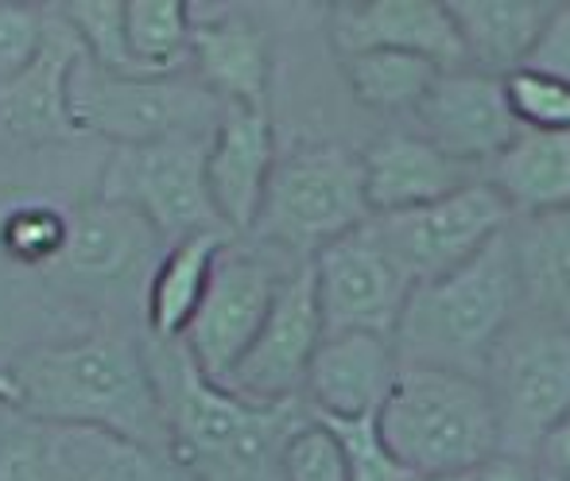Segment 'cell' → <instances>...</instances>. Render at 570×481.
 <instances>
[{"label": "cell", "instance_id": "6da1fadb", "mask_svg": "<svg viewBox=\"0 0 570 481\" xmlns=\"http://www.w3.org/2000/svg\"><path fill=\"white\" fill-rule=\"evenodd\" d=\"M167 420V459L190 481H284V451L311 420L303 400L256 404L210 381L183 342L144 338Z\"/></svg>", "mask_w": 570, "mask_h": 481}, {"label": "cell", "instance_id": "7a4b0ae2", "mask_svg": "<svg viewBox=\"0 0 570 481\" xmlns=\"http://www.w3.org/2000/svg\"><path fill=\"white\" fill-rule=\"evenodd\" d=\"M20 389L16 412L28 420L109 431L167 454V420L159 404L144 338L120 326H94L75 338L39 342L8 365Z\"/></svg>", "mask_w": 570, "mask_h": 481}, {"label": "cell", "instance_id": "3957f363", "mask_svg": "<svg viewBox=\"0 0 570 481\" xmlns=\"http://www.w3.org/2000/svg\"><path fill=\"white\" fill-rule=\"evenodd\" d=\"M524 311L509 229L470 264L435 284L412 287L396 334L400 365L451 369L481 376L497 342Z\"/></svg>", "mask_w": 570, "mask_h": 481}, {"label": "cell", "instance_id": "277c9868", "mask_svg": "<svg viewBox=\"0 0 570 481\" xmlns=\"http://www.w3.org/2000/svg\"><path fill=\"white\" fill-rule=\"evenodd\" d=\"M376 423L412 474H478L501 459V428L481 376L404 365Z\"/></svg>", "mask_w": 570, "mask_h": 481}, {"label": "cell", "instance_id": "5b68a950", "mask_svg": "<svg viewBox=\"0 0 570 481\" xmlns=\"http://www.w3.org/2000/svg\"><path fill=\"white\" fill-rule=\"evenodd\" d=\"M373 218L361 156L342 144H295L276 156L253 240L299 261H315L326 245Z\"/></svg>", "mask_w": 570, "mask_h": 481}, {"label": "cell", "instance_id": "8992f818", "mask_svg": "<svg viewBox=\"0 0 570 481\" xmlns=\"http://www.w3.org/2000/svg\"><path fill=\"white\" fill-rule=\"evenodd\" d=\"M481 381L501 428V454L535 462L543 439L570 415V323L520 311Z\"/></svg>", "mask_w": 570, "mask_h": 481}, {"label": "cell", "instance_id": "52a82bcc", "mask_svg": "<svg viewBox=\"0 0 570 481\" xmlns=\"http://www.w3.org/2000/svg\"><path fill=\"white\" fill-rule=\"evenodd\" d=\"M226 114L190 70L164 78H120L82 59L70 75V117L82 136H106L117 148L214 132Z\"/></svg>", "mask_w": 570, "mask_h": 481}, {"label": "cell", "instance_id": "ba28073f", "mask_svg": "<svg viewBox=\"0 0 570 481\" xmlns=\"http://www.w3.org/2000/svg\"><path fill=\"white\" fill-rule=\"evenodd\" d=\"M206 148L210 132L117 148L101 175V198L132 206L171 245L195 234H229L206 187Z\"/></svg>", "mask_w": 570, "mask_h": 481}, {"label": "cell", "instance_id": "9c48e42d", "mask_svg": "<svg viewBox=\"0 0 570 481\" xmlns=\"http://www.w3.org/2000/svg\"><path fill=\"white\" fill-rule=\"evenodd\" d=\"M295 261L299 256H287L253 237L229 240L222 248L210 292H206L198 318L183 338V350L210 381L226 384L237 361L248 354Z\"/></svg>", "mask_w": 570, "mask_h": 481}, {"label": "cell", "instance_id": "30bf717a", "mask_svg": "<svg viewBox=\"0 0 570 481\" xmlns=\"http://www.w3.org/2000/svg\"><path fill=\"white\" fill-rule=\"evenodd\" d=\"M384 253L400 264L415 287L435 284L470 264L481 248H489L512 226V210L481 175L478 183L435 198L428 206H412L400 214H373L368 218Z\"/></svg>", "mask_w": 570, "mask_h": 481}, {"label": "cell", "instance_id": "8fae6325", "mask_svg": "<svg viewBox=\"0 0 570 481\" xmlns=\"http://www.w3.org/2000/svg\"><path fill=\"white\" fill-rule=\"evenodd\" d=\"M0 481H175V462L109 431L0 420Z\"/></svg>", "mask_w": 570, "mask_h": 481}, {"label": "cell", "instance_id": "7c38bea8", "mask_svg": "<svg viewBox=\"0 0 570 481\" xmlns=\"http://www.w3.org/2000/svg\"><path fill=\"white\" fill-rule=\"evenodd\" d=\"M323 338L326 323L318 311L315 261H295V268L279 284L261 334L229 373L226 389L256 400V404L303 400V384H307L311 361H315Z\"/></svg>", "mask_w": 570, "mask_h": 481}, {"label": "cell", "instance_id": "4fadbf2b", "mask_svg": "<svg viewBox=\"0 0 570 481\" xmlns=\"http://www.w3.org/2000/svg\"><path fill=\"white\" fill-rule=\"evenodd\" d=\"M412 279L384 253L373 226H361L315 256V292L326 334H384L392 338L412 300Z\"/></svg>", "mask_w": 570, "mask_h": 481}, {"label": "cell", "instance_id": "5bb4252c", "mask_svg": "<svg viewBox=\"0 0 570 481\" xmlns=\"http://www.w3.org/2000/svg\"><path fill=\"white\" fill-rule=\"evenodd\" d=\"M70 218L67 248L51 272L59 284H70L82 295H120L132 284L148 287L159 264V237L144 214L117 198H86Z\"/></svg>", "mask_w": 570, "mask_h": 481}, {"label": "cell", "instance_id": "9a60e30c", "mask_svg": "<svg viewBox=\"0 0 570 481\" xmlns=\"http://www.w3.org/2000/svg\"><path fill=\"white\" fill-rule=\"evenodd\" d=\"M415 117H420V136H428L443 156L478 167L481 175L524 132L504 78L470 67L443 70Z\"/></svg>", "mask_w": 570, "mask_h": 481}, {"label": "cell", "instance_id": "2e32d148", "mask_svg": "<svg viewBox=\"0 0 570 481\" xmlns=\"http://www.w3.org/2000/svg\"><path fill=\"white\" fill-rule=\"evenodd\" d=\"M272 167H276V136L268 106H229L214 125L206 148V187L229 237L253 234Z\"/></svg>", "mask_w": 570, "mask_h": 481}, {"label": "cell", "instance_id": "e0dca14e", "mask_svg": "<svg viewBox=\"0 0 570 481\" xmlns=\"http://www.w3.org/2000/svg\"><path fill=\"white\" fill-rule=\"evenodd\" d=\"M331 39L338 55L407 51L435 67H465L454 16L439 0H345L331 8Z\"/></svg>", "mask_w": 570, "mask_h": 481}, {"label": "cell", "instance_id": "ac0fdd59", "mask_svg": "<svg viewBox=\"0 0 570 481\" xmlns=\"http://www.w3.org/2000/svg\"><path fill=\"white\" fill-rule=\"evenodd\" d=\"M86 59L75 28L55 12L51 36L39 59L16 78L0 82V140L4 144H51L78 140L70 117V75Z\"/></svg>", "mask_w": 570, "mask_h": 481}, {"label": "cell", "instance_id": "d6986e66", "mask_svg": "<svg viewBox=\"0 0 570 481\" xmlns=\"http://www.w3.org/2000/svg\"><path fill=\"white\" fill-rule=\"evenodd\" d=\"M396 342L384 334H326L311 361L303 404L318 420H361L376 415L400 376Z\"/></svg>", "mask_w": 570, "mask_h": 481}, {"label": "cell", "instance_id": "ffe728a7", "mask_svg": "<svg viewBox=\"0 0 570 481\" xmlns=\"http://www.w3.org/2000/svg\"><path fill=\"white\" fill-rule=\"evenodd\" d=\"M365 171V198L373 214H400L412 206H428L454 190L481 179L478 167H465L443 156L428 136L420 132H384L361 151Z\"/></svg>", "mask_w": 570, "mask_h": 481}, {"label": "cell", "instance_id": "44dd1931", "mask_svg": "<svg viewBox=\"0 0 570 481\" xmlns=\"http://www.w3.org/2000/svg\"><path fill=\"white\" fill-rule=\"evenodd\" d=\"M190 75L222 101V106H268L272 47L256 20L240 12H218L195 20L190 36Z\"/></svg>", "mask_w": 570, "mask_h": 481}, {"label": "cell", "instance_id": "7402d4cb", "mask_svg": "<svg viewBox=\"0 0 570 481\" xmlns=\"http://www.w3.org/2000/svg\"><path fill=\"white\" fill-rule=\"evenodd\" d=\"M559 0H446L465 67L509 78L532 62Z\"/></svg>", "mask_w": 570, "mask_h": 481}, {"label": "cell", "instance_id": "603a6c76", "mask_svg": "<svg viewBox=\"0 0 570 481\" xmlns=\"http://www.w3.org/2000/svg\"><path fill=\"white\" fill-rule=\"evenodd\" d=\"M485 183L504 198L512 218L570 210V132L524 128L485 167Z\"/></svg>", "mask_w": 570, "mask_h": 481}, {"label": "cell", "instance_id": "cb8c5ba5", "mask_svg": "<svg viewBox=\"0 0 570 481\" xmlns=\"http://www.w3.org/2000/svg\"><path fill=\"white\" fill-rule=\"evenodd\" d=\"M229 234H195L183 237L159 256L148 287H144V318H148V338L156 342H183L190 323L198 318L206 292H210L214 268H218L222 248Z\"/></svg>", "mask_w": 570, "mask_h": 481}, {"label": "cell", "instance_id": "d4e9b609", "mask_svg": "<svg viewBox=\"0 0 570 481\" xmlns=\"http://www.w3.org/2000/svg\"><path fill=\"white\" fill-rule=\"evenodd\" d=\"M509 240L524 311L570 323V210L512 218Z\"/></svg>", "mask_w": 570, "mask_h": 481}, {"label": "cell", "instance_id": "484cf974", "mask_svg": "<svg viewBox=\"0 0 570 481\" xmlns=\"http://www.w3.org/2000/svg\"><path fill=\"white\" fill-rule=\"evenodd\" d=\"M342 75L361 106L376 114H420L443 67L407 51H361L342 55Z\"/></svg>", "mask_w": 570, "mask_h": 481}, {"label": "cell", "instance_id": "4316f807", "mask_svg": "<svg viewBox=\"0 0 570 481\" xmlns=\"http://www.w3.org/2000/svg\"><path fill=\"white\" fill-rule=\"evenodd\" d=\"M125 31L132 59L148 78L183 75L190 67L195 12L187 0H125Z\"/></svg>", "mask_w": 570, "mask_h": 481}, {"label": "cell", "instance_id": "83f0119b", "mask_svg": "<svg viewBox=\"0 0 570 481\" xmlns=\"http://www.w3.org/2000/svg\"><path fill=\"white\" fill-rule=\"evenodd\" d=\"M59 16L75 28L78 43H82L86 59L94 67L120 78H148L140 62L132 59V47H128L125 0H70V4L59 8Z\"/></svg>", "mask_w": 570, "mask_h": 481}, {"label": "cell", "instance_id": "f1b7e54d", "mask_svg": "<svg viewBox=\"0 0 570 481\" xmlns=\"http://www.w3.org/2000/svg\"><path fill=\"white\" fill-rule=\"evenodd\" d=\"M70 218L55 206L23 203L0 218V253L28 268H51L67 248Z\"/></svg>", "mask_w": 570, "mask_h": 481}, {"label": "cell", "instance_id": "f546056e", "mask_svg": "<svg viewBox=\"0 0 570 481\" xmlns=\"http://www.w3.org/2000/svg\"><path fill=\"white\" fill-rule=\"evenodd\" d=\"M318 420V415H315ZM326 428L338 435L345 467H350V481H407L412 470L392 454L384 443L376 415H361V420H323Z\"/></svg>", "mask_w": 570, "mask_h": 481}, {"label": "cell", "instance_id": "4dcf8cb0", "mask_svg": "<svg viewBox=\"0 0 570 481\" xmlns=\"http://www.w3.org/2000/svg\"><path fill=\"white\" fill-rule=\"evenodd\" d=\"M504 90H509V101L524 128L570 132V82L563 78L524 67L504 78Z\"/></svg>", "mask_w": 570, "mask_h": 481}, {"label": "cell", "instance_id": "1f68e13d", "mask_svg": "<svg viewBox=\"0 0 570 481\" xmlns=\"http://www.w3.org/2000/svg\"><path fill=\"white\" fill-rule=\"evenodd\" d=\"M55 12H43L36 4H16L0 0V82L16 78L39 59L51 36Z\"/></svg>", "mask_w": 570, "mask_h": 481}, {"label": "cell", "instance_id": "d6a6232c", "mask_svg": "<svg viewBox=\"0 0 570 481\" xmlns=\"http://www.w3.org/2000/svg\"><path fill=\"white\" fill-rule=\"evenodd\" d=\"M284 481H350L342 443L323 420L311 415L284 451Z\"/></svg>", "mask_w": 570, "mask_h": 481}, {"label": "cell", "instance_id": "836d02e7", "mask_svg": "<svg viewBox=\"0 0 570 481\" xmlns=\"http://www.w3.org/2000/svg\"><path fill=\"white\" fill-rule=\"evenodd\" d=\"M528 67L570 82V4H556V16H551L548 31H543L540 47H535Z\"/></svg>", "mask_w": 570, "mask_h": 481}, {"label": "cell", "instance_id": "e575fe53", "mask_svg": "<svg viewBox=\"0 0 570 481\" xmlns=\"http://www.w3.org/2000/svg\"><path fill=\"white\" fill-rule=\"evenodd\" d=\"M535 467H540V474L570 481V415L543 439V446L535 451Z\"/></svg>", "mask_w": 570, "mask_h": 481}, {"label": "cell", "instance_id": "d590c367", "mask_svg": "<svg viewBox=\"0 0 570 481\" xmlns=\"http://www.w3.org/2000/svg\"><path fill=\"white\" fill-rule=\"evenodd\" d=\"M473 481H540V467L528 459H512V454H501L489 467H481Z\"/></svg>", "mask_w": 570, "mask_h": 481}, {"label": "cell", "instance_id": "8d00e7d4", "mask_svg": "<svg viewBox=\"0 0 570 481\" xmlns=\"http://www.w3.org/2000/svg\"><path fill=\"white\" fill-rule=\"evenodd\" d=\"M0 408H8V412L20 408V389H16V376L8 369H0Z\"/></svg>", "mask_w": 570, "mask_h": 481}, {"label": "cell", "instance_id": "74e56055", "mask_svg": "<svg viewBox=\"0 0 570 481\" xmlns=\"http://www.w3.org/2000/svg\"><path fill=\"white\" fill-rule=\"evenodd\" d=\"M407 481H473V474H412Z\"/></svg>", "mask_w": 570, "mask_h": 481}, {"label": "cell", "instance_id": "f35d334b", "mask_svg": "<svg viewBox=\"0 0 570 481\" xmlns=\"http://www.w3.org/2000/svg\"><path fill=\"white\" fill-rule=\"evenodd\" d=\"M540 481H563V478H551V474H540Z\"/></svg>", "mask_w": 570, "mask_h": 481}]
</instances>
